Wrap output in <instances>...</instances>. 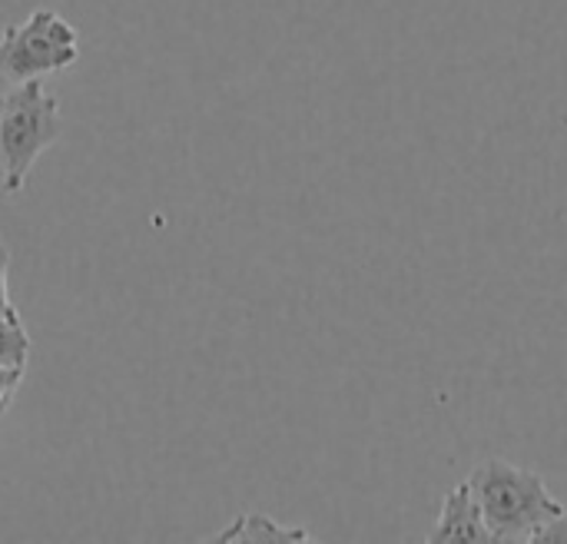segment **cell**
<instances>
[{"mask_svg":"<svg viewBox=\"0 0 567 544\" xmlns=\"http://www.w3.org/2000/svg\"><path fill=\"white\" fill-rule=\"evenodd\" d=\"M468 485L492 542L535 544L545 525H551L567 509L548 492V482L538 472L518 469L505 459H485L472 472Z\"/></svg>","mask_w":567,"mask_h":544,"instance_id":"6da1fadb","label":"cell"},{"mask_svg":"<svg viewBox=\"0 0 567 544\" xmlns=\"http://www.w3.org/2000/svg\"><path fill=\"white\" fill-rule=\"evenodd\" d=\"M60 100L43 86V80L10 83L0 93V186L17 196L56 136H60Z\"/></svg>","mask_w":567,"mask_h":544,"instance_id":"7a4b0ae2","label":"cell"},{"mask_svg":"<svg viewBox=\"0 0 567 544\" xmlns=\"http://www.w3.org/2000/svg\"><path fill=\"white\" fill-rule=\"evenodd\" d=\"M80 60V33L50 7H37L27 20L0 33V73L7 83L43 80L63 73Z\"/></svg>","mask_w":567,"mask_h":544,"instance_id":"3957f363","label":"cell"},{"mask_svg":"<svg viewBox=\"0 0 567 544\" xmlns=\"http://www.w3.org/2000/svg\"><path fill=\"white\" fill-rule=\"evenodd\" d=\"M425 542H492V532H488V525H485V519H482V509H478V502H475L468 482L455 485V489L445 495L442 512H439V522L432 525V532L425 535Z\"/></svg>","mask_w":567,"mask_h":544,"instance_id":"277c9868","label":"cell"},{"mask_svg":"<svg viewBox=\"0 0 567 544\" xmlns=\"http://www.w3.org/2000/svg\"><path fill=\"white\" fill-rule=\"evenodd\" d=\"M219 544H282V542H312V535L306 528H292V525H279L276 519L269 515H259V512H243L236 515L219 535Z\"/></svg>","mask_w":567,"mask_h":544,"instance_id":"5b68a950","label":"cell"},{"mask_svg":"<svg viewBox=\"0 0 567 544\" xmlns=\"http://www.w3.org/2000/svg\"><path fill=\"white\" fill-rule=\"evenodd\" d=\"M30 359V336L27 326L0 322V366H27Z\"/></svg>","mask_w":567,"mask_h":544,"instance_id":"8992f818","label":"cell"},{"mask_svg":"<svg viewBox=\"0 0 567 544\" xmlns=\"http://www.w3.org/2000/svg\"><path fill=\"white\" fill-rule=\"evenodd\" d=\"M7 269H10V249H7V243L0 239V322L20 326L23 319H20V312H17V306L10 302V292H7Z\"/></svg>","mask_w":567,"mask_h":544,"instance_id":"52a82bcc","label":"cell"},{"mask_svg":"<svg viewBox=\"0 0 567 544\" xmlns=\"http://www.w3.org/2000/svg\"><path fill=\"white\" fill-rule=\"evenodd\" d=\"M23 376H27V366H0V419L13 406V399L23 386Z\"/></svg>","mask_w":567,"mask_h":544,"instance_id":"ba28073f","label":"cell"},{"mask_svg":"<svg viewBox=\"0 0 567 544\" xmlns=\"http://www.w3.org/2000/svg\"><path fill=\"white\" fill-rule=\"evenodd\" d=\"M567 544V509L551 522V525H545V532L538 535V542L535 544Z\"/></svg>","mask_w":567,"mask_h":544,"instance_id":"9c48e42d","label":"cell"},{"mask_svg":"<svg viewBox=\"0 0 567 544\" xmlns=\"http://www.w3.org/2000/svg\"><path fill=\"white\" fill-rule=\"evenodd\" d=\"M7 86H10V83H7V80H3V73H0V93H3Z\"/></svg>","mask_w":567,"mask_h":544,"instance_id":"30bf717a","label":"cell"}]
</instances>
